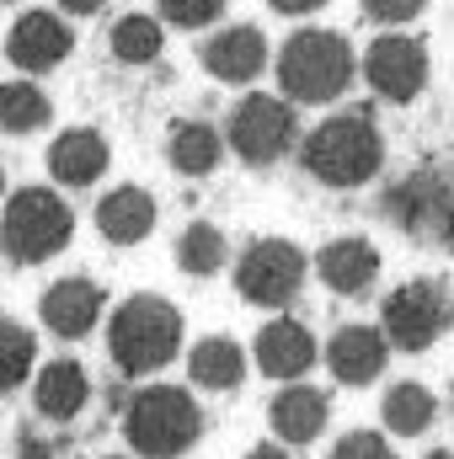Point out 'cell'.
<instances>
[{
	"instance_id": "obj_1",
	"label": "cell",
	"mask_w": 454,
	"mask_h": 459,
	"mask_svg": "<svg viewBox=\"0 0 454 459\" xmlns=\"http://www.w3.org/2000/svg\"><path fill=\"white\" fill-rule=\"evenodd\" d=\"M182 347V316L171 299L161 294H134L128 305H118L113 326H108V352H113L118 374L144 379L155 368H166Z\"/></svg>"
},
{
	"instance_id": "obj_2",
	"label": "cell",
	"mask_w": 454,
	"mask_h": 459,
	"mask_svg": "<svg viewBox=\"0 0 454 459\" xmlns=\"http://www.w3.org/2000/svg\"><path fill=\"white\" fill-rule=\"evenodd\" d=\"M123 438L144 459H182L204 438V411L188 390L177 385H150L128 401L123 411Z\"/></svg>"
},
{
	"instance_id": "obj_3",
	"label": "cell",
	"mask_w": 454,
	"mask_h": 459,
	"mask_svg": "<svg viewBox=\"0 0 454 459\" xmlns=\"http://www.w3.org/2000/svg\"><path fill=\"white\" fill-rule=\"evenodd\" d=\"M305 171L327 187H358V182H374V171L385 166V139L380 128L363 113H342L327 117L310 139H305Z\"/></svg>"
},
{
	"instance_id": "obj_4",
	"label": "cell",
	"mask_w": 454,
	"mask_h": 459,
	"mask_svg": "<svg viewBox=\"0 0 454 459\" xmlns=\"http://www.w3.org/2000/svg\"><path fill=\"white\" fill-rule=\"evenodd\" d=\"M75 235V214L59 193L48 187H22L16 198H5V214H0V251L16 262V267H38L48 256H59Z\"/></svg>"
},
{
	"instance_id": "obj_5",
	"label": "cell",
	"mask_w": 454,
	"mask_h": 459,
	"mask_svg": "<svg viewBox=\"0 0 454 459\" xmlns=\"http://www.w3.org/2000/svg\"><path fill=\"white\" fill-rule=\"evenodd\" d=\"M278 81L294 102H332L353 81V48L337 32H294L278 54Z\"/></svg>"
},
{
	"instance_id": "obj_6",
	"label": "cell",
	"mask_w": 454,
	"mask_h": 459,
	"mask_svg": "<svg viewBox=\"0 0 454 459\" xmlns=\"http://www.w3.org/2000/svg\"><path fill=\"white\" fill-rule=\"evenodd\" d=\"M450 326H454V294L439 278H412V283L390 289L385 305H380V332L401 352L433 347Z\"/></svg>"
},
{
	"instance_id": "obj_7",
	"label": "cell",
	"mask_w": 454,
	"mask_h": 459,
	"mask_svg": "<svg viewBox=\"0 0 454 459\" xmlns=\"http://www.w3.org/2000/svg\"><path fill=\"white\" fill-rule=\"evenodd\" d=\"M310 278V262L294 240H251L235 262V289L257 310H289Z\"/></svg>"
},
{
	"instance_id": "obj_8",
	"label": "cell",
	"mask_w": 454,
	"mask_h": 459,
	"mask_svg": "<svg viewBox=\"0 0 454 459\" xmlns=\"http://www.w3.org/2000/svg\"><path fill=\"white\" fill-rule=\"evenodd\" d=\"M300 139V117L284 97H246L235 113H230V150L246 160V166H273L294 150Z\"/></svg>"
},
{
	"instance_id": "obj_9",
	"label": "cell",
	"mask_w": 454,
	"mask_h": 459,
	"mask_svg": "<svg viewBox=\"0 0 454 459\" xmlns=\"http://www.w3.org/2000/svg\"><path fill=\"white\" fill-rule=\"evenodd\" d=\"M444 193H450V166H417L385 187L380 214L412 240H433L439 220H444Z\"/></svg>"
},
{
	"instance_id": "obj_10",
	"label": "cell",
	"mask_w": 454,
	"mask_h": 459,
	"mask_svg": "<svg viewBox=\"0 0 454 459\" xmlns=\"http://www.w3.org/2000/svg\"><path fill=\"white\" fill-rule=\"evenodd\" d=\"M363 75H369V86H374L385 102H412V97L428 86V54H423L417 38L390 32V38H380V43L363 54Z\"/></svg>"
},
{
	"instance_id": "obj_11",
	"label": "cell",
	"mask_w": 454,
	"mask_h": 459,
	"mask_svg": "<svg viewBox=\"0 0 454 459\" xmlns=\"http://www.w3.org/2000/svg\"><path fill=\"white\" fill-rule=\"evenodd\" d=\"M251 358H257V368H262L267 379H284V385H294V379H305V374L316 368V337H310L300 321L278 316V321H267V326L257 332Z\"/></svg>"
},
{
	"instance_id": "obj_12",
	"label": "cell",
	"mask_w": 454,
	"mask_h": 459,
	"mask_svg": "<svg viewBox=\"0 0 454 459\" xmlns=\"http://www.w3.org/2000/svg\"><path fill=\"white\" fill-rule=\"evenodd\" d=\"M321 358H327L337 385H374L390 363V337L380 326H342Z\"/></svg>"
},
{
	"instance_id": "obj_13",
	"label": "cell",
	"mask_w": 454,
	"mask_h": 459,
	"mask_svg": "<svg viewBox=\"0 0 454 459\" xmlns=\"http://www.w3.org/2000/svg\"><path fill=\"white\" fill-rule=\"evenodd\" d=\"M316 278L342 294V299H358V294H369L374 289V278H380V251L363 240V235H342L332 246H321L316 251Z\"/></svg>"
},
{
	"instance_id": "obj_14",
	"label": "cell",
	"mask_w": 454,
	"mask_h": 459,
	"mask_svg": "<svg viewBox=\"0 0 454 459\" xmlns=\"http://www.w3.org/2000/svg\"><path fill=\"white\" fill-rule=\"evenodd\" d=\"M38 316H43V326H48L54 337L75 342V337L97 332V321H102V289H97L92 278H59V283L43 294Z\"/></svg>"
},
{
	"instance_id": "obj_15",
	"label": "cell",
	"mask_w": 454,
	"mask_h": 459,
	"mask_svg": "<svg viewBox=\"0 0 454 459\" xmlns=\"http://www.w3.org/2000/svg\"><path fill=\"white\" fill-rule=\"evenodd\" d=\"M86 401H92V379H86V368L75 358H54V363L38 368L32 406H38L43 422H75L86 411Z\"/></svg>"
},
{
	"instance_id": "obj_16",
	"label": "cell",
	"mask_w": 454,
	"mask_h": 459,
	"mask_svg": "<svg viewBox=\"0 0 454 459\" xmlns=\"http://www.w3.org/2000/svg\"><path fill=\"white\" fill-rule=\"evenodd\" d=\"M204 65L214 81H230V86H246L251 75H262L267 65V38L257 27H225L204 43Z\"/></svg>"
},
{
	"instance_id": "obj_17",
	"label": "cell",
	"mask_w": 454,
	"mask_h": 459,
	"mask_svg": "<svg viewBox=\"0 0 454 459\" xmlns=\"http://www.w3.org/2000/svg\"><path fill=\"white\" fill-rule=\"evenodd\" d=\"M11 59L22 65V70H54L65 54H70V27L59 22V16H48V11H27L16 27H11Z\"/></svg>"
},
{
	"instance_id": "obj_18",
	"label": "cell",
	"mask_w": 454,
	"mask_h": 459,
	"mask_svg": "<svg viewBox=\"0 0 454 459\" xmlns=\"http://www.w3.org/2000/svg\"><path fill=\"white\" fill-rule=\"evenodd\" d=\"M48 171L65 187H92L108 171V139L97 128H70L48 144Z\"/></svg>"
},
{
	"instance_id": "obj_19",
	"label": "cell",
	"mask_w": 454,
	"mask_h": 459,
	"mask_svg": "<svg viewBox=\"0 0 454 459\" xmlns=\"http://www.w3.org/2000/svg\"><path fill=\"white\" fill-rule=\"evenodd\" d=\"M273 433L284 438V444H316L321 438V428H327V417H332V401L321 395V390H310V385H289V390H278L273 395Z\"/></svg>"
},
{
	"instance_id": "obj_20",
	"label": "cell",
	"mask_w": 454,
	"mask_h": 459,
	"mask_svg": "<svg viewBox=\"0 0 454 459\" xmlns=\"http://www.w3.org/2000/svg\"><path fill=\"white\" fill-rule=\"evenodd\" d=\"M97 230H102L113 246L144 240V235L155 230V198H150L144 187H118V193L102 198V209H97Z\"/></svg>"
},
{
	"instance_id": "obj_21",
	"label": "cell",
	"mask_w": 454,
	"mask_h": 459,
	"mask_svg": "<svg viewBox=\"0 0 454 459\" xmlns=\"http://www.w3.org/2000/svg\"><path fill=\"white\" fill-rule=\"evenodd\" d=\"M188 379L198 390H235L246 379V352L230 342V337H204L188 352Z\"/></svg>"
},
{
	"instance_id": "obj_22",
	"label": "cell",
	"mask_w": 454,
	"mask_h": 459,
	"mask_svg": "<svg viewBox=\"0 0 454 459\" xmlns=\"http://www.w3.org/2000/svg\"><path fill=\"white\" fill-rule=\"evenodd\" d=\"M171 166L182 171V177H209L214 166H220V155H225V139H220V128H209V123H177L171 128Z\"/></svg>"
},
{
	"instance_id": "obj_23",
	"label": "cell",
	"mask_w": 454,
	"mask_h": 459,
	"mask_svg": "<svg viewBox=\"0 0 454 459\" xmlns=\"http://www.w3.org/2000/svg\"><path fill=\"white\" fill-rule=\"evenodd\" d=\"M385 428L396 433V438H417V433H428L433 428V417H439V401H433V390L428 385H390L385 390Z\"/></svg>"
},
{
	"instance_id": "obj_24",
	"label": "cell",
	"mask_w": 454,
	"mask_h": 459,
	"mask_svg": "<svg viewBox=\"0 0 454 459\" xmlns=\"http://www.w3.org/2000/svg\"><path fill=\"white\" fill-rule=\"evenodd\" d=\"M225 256H230V246L214 225H188L177 235V267L193 273V278H214L225 267Z\"/></svg>"
},
{
	"instance_id": "obj_25",
	"label": "cell",
	"mask_w": 454,
	"mask_h": 459,
	"mask_svg": "<svg viewBox=\"0 0 454 459\" xmlns=\"http://www.w3.org/2000/svg\"><path fill=\"white\" fill-rule=\"evenodd\" d=\"M48 123V97L32 86V81H11L0 86V128L5 134H32Z\"/></svg>"
},
{
	"instance_id": "obj_26",
	"label": "cell",
	"mask_w": 454,
	"mask_h": 459,
	"mask_svg": "<svg viewBox=\"0 0 454 459\" xmlns=\"http://www.w3.org/2000/svg\"><path fill=\"white\" fill-rule=\"evenodd\" d=\"M32 363H38L32 332L16 326V321H0V395H11V390L32 374Z\"/></svg>"
},
{
	"instance_id": "obj_27",
	"label": "cell",
	"mask_w": 454,
	"mask_h": 459,
	"mask_svg": "<svg viewBox=\"0 0 454 459\" xmlns=\"http://www.w3.org/2000/svg\"><path fill=\"white\" fill-rule=\"evenodd\" d=\"M113 54L123 65H150L161 54V22L155 16H123L113 27Z\"/></svg>"
},
{
	"instance_id": "obj_28",
	"label": "cell",
	"mask_w": 454,
	"mask_h": 459,
	"mask_svg": "<svg viewBox=\"0 0 454 459\" xmlns=\"http://www.w3.org/2000/svg\"><path fill=\"white\" fill-rule=\"evenodd\" d=\"M225 11V0H161V16L177 27H204Z\"/></svg>"
},
{
	"instance_id": "obj_29",
	"label": "cell",
	"mask_w": 454,
	"mask_h": 459,
	"mask_svg": "<svg viewBox=\"0 0 454 459\" xmlns=\"http://www.w3.org/2000/svg\"><path fill=\"white\" fill-rule=\"evenodd\" d=\"M332 459H396V449L380 433H347V438H337Z\"/></svg>"
},
{
	"instance_id": "obj_30",
	"label": "cell",
	"mask_w": 454,
	"mask_h": 459,
	"mask_svg": "<svg viewBox=\"0 0 454 459\" xmlns=\"http://www.w3.org/2000/svg\"><path fill=\"white\" fill-rule=\"evenodd\" d=\"M363 11L374 22H412L423 11V0H363Z\"/></svg>"
},
{
	"instance_id": "obj_31",
	"label": "cell",
	"mask_w": 454,
	"mask_h": 459,
	"mask_svg": "<svg viewBox=\"0 0 454 459\" xmlns=\"http://www.w3.org/2000/svg\"><path fill=\"white\" fill-rule=\"evenodd\" d=\"M433 240L454 251V166H450V193H444V220H439V235Z\"/></svg>"
},
{
	"instance_id": "obj_32",
	"label": "cell",
	"mask_w": 454,
	"mask_h": 459,
	"mask_svg": "<svg viewBox=\"0 0 454 459\" xmlns=\"http://www.w3.org/2000/svg\"><path fill=\"white\" fill-rule=\"evenodd\" d=\"M16 455H22V459H54V455H48V444H43L38 433H16Z\"/></svg>"
},
{
	"instance_id": "obj_33",
	"label": "cell",
	"mask_w": 454,
	"mask_h": 459,
	"mask_svg": "<svg viewBox=\"0 0 454 459\" xmlns=\"http://www.w3.org/2000/svg\"><path fill=\"white\" fill-rule=\"evenodd\" d=\"M273 5H278V11H289V16H300V11H316L321 0H273Z\"/></svg>"
},
{
	"instance_id": "obj_34",
	"label": "cell",
	"mask_w": 454,
	"mask_h": 459,
	"mask_svg": "<svg viewBox=\"0 0 454 459\" xmlns=\"http://www.w3.org/2000/svg\"><path fill=\"white\" fill-rule=\"evenodd\" d=\"M246 459H289V455H284V449H273V444H262V449H251Z\"/></svg>"
},
{
	"instance_id": "obj_35",
	"label": "cell",
	"mask_w": 454,
	"mask_h": 459,
	"mask_svg": "<svg viewBox=\"0 0 454 459\" xmlns=\"http://www.w3.org/2000/svg\"><path fill=\"white\" fill-rule=\"evenodd\" d=\"M65 5H70V11H97L102 0H65Z\"/></svg>"
},
{
	"instance_id": "obj_36",
	"label": "cell",
	"mask_w": 454,
	"mask_h": 459,
	"mask_svg": "<svg viewBox=\"0 0 454 459\" xmlns=\"http://www.w3.org/2000/svg\"><path fill=\"white\" fill-rule=\"evenodd\" d=\"M428 459H454V455H450V449H439V455H428Z\"/></svg>"
},
{
	"instance_id": "obj_37",
	"label": "cell",
	"mask_w": 454,
	"mask_h": 459,
	"mask_svg": "<svg viewBox=\"0 0 454 459\" xmlns=\"http://www.w3.org/2000/svg\"><path fill=\"white\" fill-rule=\"evenodd\" d=\"M0 198H5V177H0Z\"/></svg>"
}]
</instances>
